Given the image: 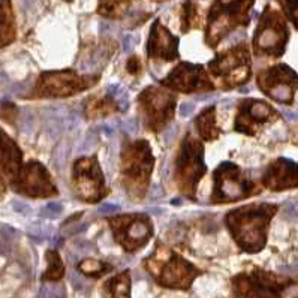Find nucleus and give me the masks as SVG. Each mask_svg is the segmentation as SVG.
<instances>
[{
    "label": "nucleus",
    "instance_id": "obj_25",
    "mask_svg": "<svg viewBox=\"0 0 298 298\" xmlns=\"http://www.w3.org/2000/svg\"><path fill=\"white\" fill-rule=\"evenodd\" d=\"M201 16H200V8L196 0H184L182 6L180 14V30L182 33H189L192 28L200 27Z\"/></svg>",
    "mask_w": 298,
    "mask_h": 298
},
{
    "label": "nucleus",
    "instance_id": "obj_13",
    "mask_svg": "<svg viewBox=\"0 0 298 298\" xmlns=\"http://www.w3.org/2000/svg\"><path fill=\"white\" fill-rule=\"evenodd\" d=\"M114 242L128 254L141 250L153 237V222L146 213H122L106 219Z\"/></svg>",
    "mask_w": 298,
    "mask_h": 298
},
{
    "label": "nucleus",
    "instance_id": "obj_28",
    "mask_svg": "<svg viewBox=\"0 0 298 298\" xmlns=\"http://www.w3.org/2000/svg\"><path fill=\"white\" fill-rule=\"evenodd\" d=\"M111 266L108 262H104L100 260H93V258H87L82 260L78 264V270L88 278H100L104 274H106L108 272H111Z\"/></svg>",
    "mask_w": 298,
    "mask_h": 298
},
{
    "label": "nucleus",
    "instance_id": "obj_8",
    "mask_svg": "<svg viewBox=\"0 0 298 298\" xmlns=\"http://www.w3.org/2000/svg\"><path fill=\"white\" fill-rule=\"evenodd\" d=\"M207 70L216 80V87L222 90H234L248 84L252 76V54L249 46L240 42L218 52L207 63Z\"/></svg>",
    "mask_w": 298,
    "mask_h": 298
},
{
    "label": "nucleus",
    "instance_id": "obj_14",
    "mask_svg": "<svg viewBox=\"0 0 298 298\" xmlns=\"http://www.w3.org/2000/svg\"><path fill=\"white\" fill-rule=\"evenodd\" d=\"M159 84L182 94L210 93L216 90V82L212 80L206 66L190 62H180L176 64Z\"/></svg>",
    "mask_w": 298,
    "mask_h": 298
},
{
    "label": "nucleus",
    "instance_id": "obj_24",
    "mask_svg": "<svg viewBox=\"0 0 298 298\" xmlns=\"http://www.w3.org/2000/svg\"><path fill=\"white\" fill-rule=\"evenodd\" d=\"M130 273L124 270L104 284V297L105 298H130Z\"/></svg>",
    "mask_w": 298,
    "mask_h": 298
},
{
    "label": "nucleus",
    "instance_id": "obj_17",
    "mask_svg": "<svg viewBox=\"0 0 298 298\" xmlns=\"http://www.w3.org/2000/svg\"><path fill=\"white\" fill-rule=\"evenodd\" d=\"M16 192L30 198H52L58 195L57 186L46 166L38 160L26 164L18 180L12 184Z\"/></svg>",
    "mask_w": 298,
    "mask_h": 298
},
{
    "label": "nucleus",
    "instance_id": "obj_26",
    "mask_svg": "<svg viewBox=\"0 0 298 298\" xmlns=\"http://www.w3.org/2000/svg\"><path fill=\"white\" fill-rule=\"evenodd\" d=\"M130 2L132 0H99L98 14L111 20L122 18L128 12Z\"/></svg>",
    "mask_w": 298,
    "mask_h": 298
},
{
    "label": "nucleus",
    "instance_id": "obj_31",
    "mask_svg": "<svg viewBox=\"0 0 298 298\" xmlns=\"http://www.w3.org/2000/svg\"><path fill=\"white\" fill-rule=\"evenodd\" d=\"M15 116V106L10 102H2L0 104V117L6 122H12Z\"/></svg>",
    "mask_w": 298,
    "mask_h": 298
},
{
    "label": "nucleus",
    "instance_id": "obj_21",
    "mask_svg": "<svg viewBox=\"0 0 298 298\" xmlns=\"http://www.w3.org/2000/svg\"><path fill=\"white\" fill-rule=\"evenodd\" d=\"M120 111H122V105L111 93L92 94L84 104V114L88 120L105 118Z\"/></svg>",
    "mask_w": 298,
    "mask_h": 298
},
{
    "label": "nucleus",
    "instance_id": "obj_7",
    "mask_svg": "<svg viewBox=\"0 0 298 298\" xmlns=\"http://www.w3.org/2000/svg\"><path fill=\"white\" fill-rule=\"evenodd\" d=\"M261 194V188L240 165L225 160L213 171V189L210 204L224 206L238 202Z\"/></svg>",
    "mask_w": 298,
    "mask_h": 298
},
{
    "label": "nucleus",
    "instance_id": "obj_10",
    "mask_svg": "<svg viewBox=\"0 0 298 298\" xmlns=\"http://www.w3.org/2000/svg\"><path fill=\"white\" fill-rule=\"evenodd\" d=\"M138 110L144 128L152 134L164 132L174 120L177 94L164 86H148L138 94Z\"/></svg>",
    "mask_w": 298,
    "mask_h": 298
},
{
    "label": "nucleus",
    "instance_id": "obj_3",
    "mask_svg": "<svg viewBox=\"0 0 298 298\" xmlns=\"http://www.w3.org/2000/svg\"><path fill=\"white\" fill-rule=\"evenodd\" d=\"M144 268L154 282L166 290L188 291L202 272L171 248L158 243L154 250L144 260Z\"/></svg>",
    "mask_w": 298,
    "mask_h": 298
},
{
    "label": "nucleus",
    "instance_id": "obj_29",
    "mask_svg": "<svg viewBox=\"0 0 298 298\" xmlns=\"http://www.w3.org/2000/svg\"><path fill=\"white\" fill-rule=\"evenodd\" d=\"M285 10L286 16L292 21V24L298 28V0H278Z\"/></svg>",
    "mask_w": 298,
    "mask_h": 298
},
{
    "label": "nucleus",
    "instance_id": "obj_32",
    "mask_svg": "<svg viewBox=\"0 0 298 298\" xmlns=\"http://www.w3.org/2000/svg\"><path fill=\"white\" fill-rule=\"evenodd\" d=\"M14 208H15L18 213H26V210H28V207H27V206L20 204V202H14Z\"/></svg>",
    "mask_w": 298,
    "mask_h": 298
},
{
    "label": "nucleus",
    "instance_id": "obj_23",
    "mask_svg": "<svg viewBox=\"0 0 298 298\" xmlns=\"http://www.w3.org/2000/svg\"><path fill=\"white\" fill-rule=\"evenodd\" d=\"M15 16L10 0H0V48L15 40Z\"/></svg>",
    "mask_w": 298,
    "mask_h": 298
},
{
    "label": "nucleus",
    "instance_id": "obj_2",
    "mask_svg": "<svg viewBox=\"0 0 298 298\" xmlns=\"http://www.w3.org/2000/svg\"><path fill=\"white\" fill-rule=\"evenodd\" d=\"M156 158L150 142L144 138L122 140L120 184L132 202H141L150 188Z\"/></svg>",
    "mask_w": 298,
    "mask_h": 298
},
{
    "label": "nucleus",
    "instance_id": "obj_5",
    "mask_svg": "<svg viewBox=\"0 0 298 298\" xmlns=\"http://www.w3.org/2000/svg\"><path fill=\"white\" fill-rule=\"evenodd\" d=\"M231 291L232 298H298V282L255 267L234 276Z\"/></svg>",
    "mask_w": 298,
    "mask_h": 298
},
{
    "label": "nucleus",
    "instance_id": "obj_18",
    "mask_svg": "<svg viewBox=\"0 0 298 298\" xmlns=\"http://www.w3.org/2000/svg\"><path fill=\"white\" fill-rule=\"evenodd\" d=\"M180 39L168 30L160 20H154L146 44V54L153 62H176L180 58Z\"/></svg>",
    "mask_w": 298,
    "mask_h": 298
},
{
    "label": "nucleus",
    "instance_id": "obj_19",
    "mask_svg": "<svg viewBox=\"0 0 298 298\" xmlns=\"http://www.w3.org/2000/svg\"><path fill=\"white\" fill-rule=\"evenodd\" d=\"M261 183L266 189L273 192L298 188V164L288 158L274 159L261 176Z\"/></svg>",
    "mask_w": 298,
    "mask_h": 298
},
{
    "label": "nucleus",
    "instance_id": "obj_12",
    "mask_svg": "<svg viewBox=\"0 0 298 298\" xmlns=\"http://www.w3.org/2000/svg\"><path fill=\"white\" fill-rule=\"evenodd\" d=\"M70 180L75 196L86 204H98L111 192L96 154L76 159L70 168Z\"/></svg>",
    "mask_w": 298,
    "mask_h": 298
},
{
    "label": "nucleus",
    "instance_id": "obj_11",
    "mask_svg": "<svg viewBox=\"0 0 298 298\" xmlns=\"http://www.w3.org/2000/svg\"><path fill=\"white\" fill-rule=\"evenodd\" d=\"M290 40V30L282 14L268 4L255 28L252 52L255 57H282Z\"/></svg>",
    "mask_w": 298,
    "mask_h": 298
},
{
    "label": "nucleus",
    "instance_id": "obj_6",
    "mask_svg": "<svg viewBox=\"0 0 298 298\" xmlns=\"http://www.w3.org/2000/svg\"><path fill=\"white\" fill-rule=\"evenodd\" d=\"M254 3L255 0H213L204 32L206 45L216 48L236 28L248 26Z\"/></svg>",
    "mask_w": 298,
    "mask_h": 298
},
{
    "label": "nucleus",
    "instance_id": "obj_30",
    "mask_svg": "<svg viewBox=\"0 0 298 298\" xmlns=\"http://www.w3.org/2000/svg\"><path fill=\"white\" fill-rule=\"evenodd\" d=\"M126 70H128L132 76H138V75L142 74V63H141V60H140L138 56L134 54V56L129 57V60H128V63H126Z\"/></svg>",
    "mask_w": 298,
    "mask_h": 298
},
{
    "label": "nucleus",
    "instance_id": "obj_22",
    "mask_svg": "<svg viewBox=\"0 0 298 298\" xmlns=\"http://www.w3.org/2000/svg\"><path fill=\"white\" fill-rule=\"evenodd\" d=\"M195 130L202 142H213L220 138L222 129L218 124V108L216 105L206 106L195 117Z\"/></svg>",
    "mask_w": 298,
    "mask_h": 298
},
{
    "label": "nucleus",
    "instance_id": "obj_27",
    "mask_svg": "<svg viewBox=\"0 0 298 298\" xmlns=\"http://www.w3.org/2000/svg\"><path fill=\"white\" fill-rule=\"evenodd\" d=\"M45 256H46L48 267H46V272L44 273V280H50V282L60 280L64 276V266L58 252L54 249H50L46 250Z\"/></svg>",
    "mask_w": 298,
    "mask_h": 298
},
{
    "label": "nucleus",
    "instance_id": "obj_9",
    "mask_svg": "<svg viewBox=\"0 0 298 298\" xmlns=\"http://www.w3.org/2000/svg\"><path fill=\"white\" fill-rule=\"evenodd\" d=\"M100 80L98 74H80L75 69L45 70L39 75L32 98L63 99L93 88Z\"/></svg>",
    "mask_w": 298,
    "mask_h": 298
},
{
    "label": "nucleus",
    "instance_id": "obj_16",
    "mask_svg": "<svg viewBox=\"0 0 298 298\" xmlns=\"http://www.w3.org/2000/svg\"><path fill=\"white\" fill-rule=\"evenodd\" d=\"M280 118L278 110L261 99L248 98L240 100L234 118V130L246 135L256 136L262 129L273 124Z\"/></svg>",
    "mask_w": 298,
    "mask_h": 298
},
{
    "label": "nucleus",
    "instance_id": "obj_4",
    "mask_svg": "<svg viewBox=\"0 0 298 298\" xmlns=\"http://www.w3.org/2000/svg\"><path fill=\"white\" fill-rule=\"evenodd\" d=\"M207 174L204 144L190 130L180 141L174 160V184L188 200H196V190Z\"/></svg>",
    "mask_w": 298,
    "mask_h": 298
},
{
    "label": "nucleus",
    "instance_id": "obj_20",
    "mask_svg": "<svg viewBox=\"0 0 298 298\" xmlns=\"http://www.w3.org/2000/svg\"><path fill=\"white\" fill-rule=\"evenodd\" d=\"M22 166V152L16 142L0 129V168L9 178L10 184L18 180Z\"/></svg>",
    "mask_w": 298,
    "mask_h": 298
},
{
    "label": "nucleus",
    "instance_id": "obj_34",
    "mask_svg": "<svg viewBox=\"0 0 298 298\" xmlns=\"http://www.w3.org/2000/svg\"><path fill=\"white\" fill-rule=\"evenodd\" d=\"M66 2H70V0H66Z\"/></svg>",
    "mask_w": 298,
    "mask_h": 298
},
{
    "label": "nucleus",
    "instance_id": "obj_15",
    "mask_svg": "<svg viewBox=\"0 0 298 298\" xmlns=\"http://www.w3.org/2000/svg\"><path fill=\"white\" fill-rule=\"evenodd\" d=\"M256 86L272 100L292 105L298 90V74L285 63L268 66L256 74Z\"/></svg>",
    "mask_w": 298,
    "mask_h": 298
},
{
    "label": "nucleus",
    "instance_id": "obj_33",
    "mask_svg": "<svg viewBox=\"0 0 298 298\" xmlns=\"http://www.w3.org/2000/svg\"><path fill=\"white\" fill-rule=\"evenodd\" d=\"M156 2H166V0H156Z\"/></svg>",
    "mask_w": 298,
    "mask_h": 298
},
{
    "label": "nucleus",
    "instance_id": "obj_1",
    "mask_svg": "<svg viewBox=\"0 0 298 298\" xmlns=\"http://www.w3.org/2000/svg\"><path fill=\"white\" fill-rule=\"evenodd\" d=\"M279 206L270 202H254L230 210L224 216V224L237 244L244 254H260L268 237V228L278 214Z\"/></svg>",
    "mask_w": 298,
    "mask_h": 298
}]
</instances>
